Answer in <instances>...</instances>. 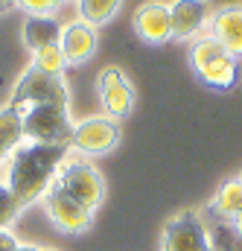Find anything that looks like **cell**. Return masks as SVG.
Segmentation results:
<instances>
[{"label": "cell", "instance_id": "obj_4", "mask_svg": "<svg viewBox=\"0 0 242 251\" xmlns=\"http://www.w3.org/2000/svg\"><path fill=\"white\" fill-rule=\"evenodd\" d=\"M44 102H61V105H67V85H64L61 76L44 73L35 64H29V70L15 85L9 105L18 108V111H26L32 105H44Z\"/></svg>", "mask_w": 242, "mask_h": 251}, {"label": "cell", "instance_id": "obj_24", "mask_svg": "<svg viewBox=\"0 0 242 251\" xmlns=\"http://www.w3.org/2000/svg\"><path fill=\"white\" fill-rule=\"evenodd\" d=\"M18 251H44V249H38V246H18Z\"/></svg>", "mask_w": 242, "mask_h": 251}, {"label": "cell", "instance_id": "obj_17", "mask_svg": "<svg viewBox=\"0 0 242 251\" xmlns=\"http://www.w3.org/2000/svg\"><path fill=\"white\" fill-rule=\"evenodd\" d=\"M120 9V0H79V15H82V24L88 26H99V24H108Z\"/></svg>", "mask_w": 242, "mask_h": 251}, {"label": "cell", "instance_id": "obj_2", "mask_svg": "<svg viewBox=\"0 0 242 251\" xmlns=\"http://www.w3.org/2000/svg\"><path fill=\"white\" fill-rule=\"evenodd\" d=\"M24 114V140L29 143H53V146H70L73 123L67 114V105L61 102H44L32 105Z\"/></svg>", "mask_w": 242, "mask_h": 251}, {"label": "cell", "instance_id": "obj_6", "mask_svg": "<svg viewBox=\"0 0 242 251\" xmlns=\"http://www.w3.org/2000/svg\"><path fill=\"white\" fill-rule=\"evenodd\" d=\"M44 204H47L50 222H53L59 231H64V234H85V231L91 228L94 213H91L88 207H82L76 199H70L56 181H53L50 190L44 193Z\"/></svg>", "mask_w": 242, "mask_h": 251}, {"label": "cell", "instance_id": "obj_14", "mask_svg": "<svg viewBox=\"0 0 242 251\" xmlns=\"http://www.w3.org/2000/svg\"><path fill=\"white\" fill-rule=\"evenodd\" d=\"M195 73H198V79L204 85H210L216 91H228L240 79V59H234L231 53H219V56H213L207 64H201Z\"/></svg>", "mask_w": 242, "mask_h": 251}, {"label": "cell", "instance_id": "obj_12", "mask_svg": "<svg viewBox=\"0 0 242 251\" xmlns=\"http://www.w3.org/2000/svg\"><path fill=\"white\" fill-rule=\"evenodd\" d=\"M210 35L234 56L242 59V9H222L210 21Z\"/></svg>", "mask_w": 242, "mask_h": 251}, {"label": "cell", "instance_id": "obj_16", "mask_svg": "<svg viewBox=\"0 0 242 251\" xmlns=\"http://www.w3.org/2000/svg\"><path fill=\"white\" fill-rule=\"evenodd\" d=\"M210 210H213L216 216H222V219H234L237 213H242V181L240 178L225 181V184L219 187L216 199L210 201Z\"/></svg>", "mask_w": 242, "mask_h": 251}, {"label": "cell", "instance_id": "obj_5", "mask_svg": "<svg viewBox=\"0 0 242 251\" xmlns=\"http://www.w3.org/2000/svg\"><path fill=\"white\" fill-rule=\"evenodd\" d=\"M164 251H213L204 219L195 210L172 216L164 228Z\"/></svg>", "mask_w": 242, "mask_h": 251}, {"label": "cell", "instance_id": "obj_3", "mask_svg": "<svg viewBox=\"0 0 242 251\" xmlns=\"http://www.w3.org/2000/svg\"><path fill=\"white\" fill-rule=\"evenodd\" d=\"M56 184H59L70 199H76L82 207H88L91 213L99 207L102 196H105V181L102 176L82 158H73L67 155L64 164L59 167V176H56Z\"/></svg>", "mask_w": 242, "mask_h": 251}, {"label": "cell", "instance_id": "obj_15", "mask_svg": "<svg viewBox=\"0 0 242 251\" xmlns=\"http://www.w3.org/2000/svg\"><path fill=\"white\" fill-rule=\"evenodd\" d=\"M21 140H24V114L12 105L0 108V167H6Z\"/></svg>", "mask_w": 242, "mask_h": 251}, {"label": "cell", "instance_id": "obj_10", "mask_svg": "<svg viewBox=\"0 0 242 251\" xmlns=\"http://www.w3.org/2000/svg\"><path fill=\"white\" fill-rule=\"evenodd\" d=\"M169 18H172V38L187 41L198 35V29L210 18V6L207 0H175L169 6Z\"/></svg>", "mask_w": 242, "mask_h": 251}, {"label": "cell", "instance_id": "obj_26", "mask_svg": "<svg viewBox=\"0 0 242 251\" xmlns=\"http://www.w3.org/2000/svg\"><path fill=\"white\" fill-rule=\"evenodd\" d=\"M44 251H53V249H44Z\"/></svg>", "mask_w": 242, "mask_h": 251}, {"label": "cell", "instance_id": "obj_22", "mask_svg": "<svg viewBox=\"0 0 242 251\" xmlns=\"http://www.w3.org/2000/svg\"><path fill=\"white\" fill-rule=\"evenodd\" d=\"M0 251H18V243L9 231H0Z\"/></svg>", "mask_w": 242, "mask_h": 251}, {"label": "cell", "instance_id": "obj_8", "mask_svg": "<svg viewBox=\"0 0 242 251\" xmlns=\"http://www.w3.org/2000/svg\"><path fill=\"white\" fill-rule=\"evenodd\" d=\"M99 97L111 120H125L134 108V91L120 67H105L99 73Z\"/></svg>", "mask_w": 242, "mask_h": 251}, {"label": "cell", "instance_id": "obj_27", "mask_svg": "<svg viewBox=\"0 0 242 251\" xmlns=\"http://www.w3.org/2000/svg\"><path fill=\"white\" fill-rule=\"evenodd\" d=\"M240 181H242V178H240Z\"/></svg>", "mask_w": 242, "mask_h": 251}, {"label": "cell", "instance_id": "obj_9", "mask_svg": "<svg viewBox=\"0 0 242 251\" xmlns=\"http://www.w3.org/2000/svg\"><path fill=\"white\" fill-rule=\"evenodd\" d=\"M131 24H134V32L146 44H164L172 38V18H169L167 3H143L134 12Z\"/></svg>", "mask_w": 242, "mask_h": 251}, {"label": "cell", "instance_id": "obj_1", "mask_svg": "<svg viewBox=\"0 0 242 251\" xmlns=\"http://www.w3.org/2000/svg\"><path fill=\"white\" fill-rule=\"evenodd\" d=\"M67 155H70V146L29 143V140L12 152V158L6 161V181L3 184L9 187L15 204L21 210L50 190Z\"/></svg>", "mask_w": 242, "mask_h": 251}, {"label": "cell", "instance_id": "obj_13", "mask_svg": "<svg viewBox=\"0 0 242 251\" xmlns=\"http://www.w3.org/2000/svg\"><path fill=\"white\" fill-rule=\"evenodd\" d=\"M61 26L53 15H26L24 21V44L29 50H44V47H59Z\"/></svg>", "mask_w": 242, "mask_h": 251}, {"label": "cell", "instance_id": "obj_7", "mask_svg": "<svg viewBox=\"0 0 242 251\" xmlns=\"http://www.w3.org/2000/svg\"><path fill=\"white\" fill-rule=\"evenodd\" d=\"M117 140H120V126L111 117H91V120L73 126L70 149L82 155H105L117 146Z\"/></svg>", "mask_w": 242, "mask_h": 251}, {"label": "cell", "instance_id": "obj_21", "mask_svg": "<svg viewBox=\"0 0 242 251\" xmlns=\"http://www.w3.org/2000/svg\"><path fill=\"white\" fill-rule=\"evenodd\" d=\"M210 12H222V9H242V0H207Z\"/></svg>", "mask_w": 242, "mask_h": 251}, {"label": "cell", "instance_id": "obj_23", "mask_svg": "<svg viewBox=\"0 0 242 251\" xmlns=\"http://www.w3.org/2000/svg\"><path fill=\"white\" fill-rule=\"evenodd\" d=\"M231 228H234V234L242 240V213H237V216L231 219Z\"/></svg>", "mask_w": 242, "mask_h": 251}, {"label": "cell", "instance_id": "obj_20", "mask_svg": "<svg viewBox=\"0 0 242 251\" xmlns=\"http://www.w3.org/2000/svg\"><path fill=\"white\" fill-rule=\"evenodd\" d=\"M21 9H26L29 15H53L64 0H15Z\"/></svg>", "mask_w": 242, "mask_h": 251}, {"label": "cell", "instance_id": "obj_25", "mask_svg": "<svg viewBox=\"0 0 242 251\" xmlns=\"http://www.w3.org/2000/svg\"><path fill=\"white\" fill-rule=\"evenodd\" d=\"M9 3H12V0H0V12H3V9H6Z\"/></svg>", "mask_w": 242, "mask_h": 251}, {"label": "cell", "instance_id": "obj_18", "mask_svg": "<svg viewBox=\"0 0 242 251\" xmlns=\"http://www.w3.org/2000/svg\"><path fill=\"white\" fill-rule=\"evenodd\" d=\"M32 64L44 73H53V76H61V70L67 67V59L61 53V47H44V50H35V59Z\"/></svg>", "mask_w": 242, "mask_h": 251}, {"label": "cell", "instance_id": "obj_11", "mask_svg": "<svg viewBox=\"0 0 242 251\" xmlns=\"http://www.w3.org/2000/svg\"><path fill=\"white\" fill-rule=\"evenodd\" d=\"M59 47L64 53V59H67V64H82L88 62L94 56V50H97V32H94V26L76 21V24L61 29Z\"/></svg>", "mask_w": 242, "mask_h": 251}, {"label": "cell", "instance_id": "obj_19", "mask_svg": "<svg viewBox=\"0 0 242 251\" xmlns=\"http://www.w3.org/2000/svg\"><path fill=\"white\" fill-rule=\"evenodd\" d=\"M18 213H21V207L15 204V199H12L9 187L0 181V231H6V228H9V222H12Z\"/></svg>", "mask_w": 242, "mask_h": 251}]
</instances>
